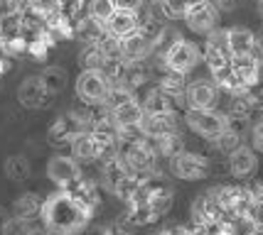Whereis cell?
Segmentation results:
<instances>
[{
	"mask_svg": "<svg viewBox=\"0 0 263 235\" xmlns=\"http://www.w3.org/2000/svg\"><path fill=\"white\" fill-rule=\"evenodd\" d=\"M42 223L52 235H79L89 218H91V206L79 199L74 191H59L52 194L42 203Z\"/></svg>",
	"mask_w": 263,
	"mask_h": 235,
	"instance_id": "obj_1",
	"label": "cell"
},
{
	"mask_svg": "<svg viewBox=\"0 0 263 235\" xmlns=\"http://www.w3.org/2000/svg\"><path fill=\"white\" fill-rule=\"evenodd\" d=\"M111 86L114 81L103 74V69H81L77 78V98L86 105L101 108L111 93Z\"/></svg>",
	"mask_w": 263,
	"mask_h": 235,
	"instance_id": "obj_2",
	"label": "cell"
},
{
	"mask_svg": "<svg viewBox=\"0 0 263 235\" xmlns=\"http://www.w3.org/2000/svg\"><path fill=\"white\" fill-rule=\"evenodd\" d=\"M121 157H123L126 167L130 169V174H136V177H148V174H155V169H158V155L148 137H138L133 142L121 145Z\"/></svg>",
	"mask_w": 263,
	"mask_h": 235,
	"instance_id": "obj_3",
	"label": "cell"
},
{
	"mask_svg": "<svg viewBox=\"0 0 263 235\" xmlns=\"http://www.w3.org/2000/svg\"><path fill=\"white\" fill-rule=\"evenodd\" d=\"M162 67L170 69V71H177V74H190V71H195L202 61H204V54H202V49L195 45V42H190V39H184L180 37L175 45L160 56Z\"/></svg>",
	"mask_w": 263,
	"mask_h": 235,
	"instance_id": "obj_4",
	"label": "cell"
},
{
	"mask_svg": "<svg viewBox=\"0 0 263 235\" xmlns=\"http://www.w3.org/2000/svg\"><path fill=\"white\" fill-rule=\"evenodd\" d=\"M184 125L206 142H214L219 135L227 130V113H221L219 108H212V111H192L187 108L184 111Z\"/></svg>",
	"mask_w": 263,
	"mask_h": 235,
	"instance_id": "obj_5",
	"label": "cell"
},
{
	"mask_svg": "<svg viewBox=\"0 0 263 235\" xmlns=\"http://www.w3.org/2000/svg\"><path fill=\"white\" fill-rule=\"evenodd\" d=\"M221 98V91L214 83V78H195L187 83L184 91V111L192 108V111H212L219 105Z\"/></svg>",
	"mask_w": 263,
	"mask_h": 235,
	"instance_id": "obj_6",
	"label": "cell"
},
{
	"mask_svg": "<svg viewBox=\"0 0 263 235\" xmlns=\"http://www.w3.org/2000/svg\"><path fill=\"white\" fill-rule=\"evenodd\" d=\"M202 54H204V64L209 67V74H219V71L229 69L231 67V59H234V56H231V52H229L227 30L217 27L214 32L206 34Z\"/></svg>",
	"mask_w": 263,
	"mask_h": 235,
	"instance_id": "obj_7",
	"label": "cell"
},
{
	"mask_svg": "<svg viewBox=\"0 0 263 235\" xmlns=\"http://www.w3.org/2000/svg\"><path fill=\"white\" fill-rule=\"evenodd\" d=\"M209 169H212V162L204 155L190 152V149H184V152H180V155H175L170 159V172L182 181L204 179L206 174H209Z\"/></svg>",
	"mask_w": 263,
	"mask_h": 235,
	"instance_id": "obj_8",
	"label": "cell"
},
{
	"mask_svg": "<svg viewBox=\"0 0 263 235\" xmlns=\"http://www.w3.org/2000/svg\"><path fill=\"white\" fill-rule=\"evenodd\" d=\"M47 179L57 184L59 189H71L81 179L79 162L71 155H54L47 162Z\"/></svg>",
	"mask_w": 263,
	"mask_h": 235,
	"instance_id": "obj_9",
	"label": "cell"
},
{
	"mask_svg": "<svg viewBox=\"0 0 263 235\" xmlns=\"http://www.w3.org/2000/svg\"><path fill=\"white\" fill-rule=\"evenodd\" d=\"M219 15H221V10H219L212 0H206V3L192 5V8L187 10L182 23L195 34H209L219 27Z\"/></svg>",
	"mask_w": 263,
	"mask_h": 235,
	"instance_id": "obj_10",
	"label": "cell"
},
{
	"mask_svg": "<svg viewBox=\"0 0 263 235\" xmlns=\"http://www.w3.org/2000/svg\"><path fill=\"white\" fill-rule=\"evenodd\" d=\"M180 123H184L180 113H145L140 120V135L155 140L162 135L180 133Z\"/></svg>",
	"mask_w": 263,
	"mask_h": 235,
	"instance_id": "obj_11",
	"label": "cell"
},
{
	"mask_svg": "<svg viewBox=\"0 0 263 235\" xmlns=\"http://www.w3.org/2000/svg\"><path fill=\"white\" fill-rule=\"evenodd\" d=\"M52 98V93L47 91L42 76H27L23 78L20 89H17V101L20 105L30 108V111H37V108H45Z\"/></svg>",
	"mask_w": 263,
	"mask_h": 235,
	"instance_id": "obj_12",
	"label": "cell"
},
{
	"mask_svg": "<svg viewBox=\"0 0 263 235\" xmlns=\"http://www.w3.org/2000/svg\"><path fill=\"white\" fill-rule=\"evenodd\" d=\"M258 152L253 149L251 145H241L236 152H231L229 155V172H231V177L234 179H241V181H246V179H251L253 174L258 172Z\"/></svg>",
	"mask_w": 263,
	"mask_h": 235,
	"instance_id": "obj_13",
	"label": "cell"
},
{
	"mask_svg": "<svg viewBox=\"0 0 263 235\" xmlns=\"http://www.w3.org/2000/svg\"><path fill=\"white\" fill-rule=\"evenodd\" d=\"M153 54H155V42L140 30L123 39V61L126 64H143Z\"/></svg>",
	"mask_w": 263,
	"mask_h": 235,
	"instance_id": "obj_14",
	"label": "cell"
},
{
	"mask_svg": "<svg viewBox=\"0 0 263 235\" xmlns=\"http://www.w3.org/2000/svg\"><path fill=\"white\" fill-rule=\"evenodd\" d=\"M261 71H263V67L253 56H234L231 59V74L236 76L241 89L258 86L261 83Z\"/></svg>",
	"mask_w": 263,
	"mask_h": 235,
	"instance_id": "obj_15",
	"label": "cell"
},
{
	"mask_svg": "<svg viewBox=\"0 0 263 235\" xmlns=\"http://www.w3.org/2000/svg\"><path fill=\"white\" fill-rule=\"evenodd\" d=\"M111 115H114L118 130H140V120H143L145 111H143V103L138 98H130V101L111 108Z\"/></svg>",
	"mask_w": 263,
	"mask_h": 235,
	"instance_id": "obj_16",
	"label": "cell"
},
{
	"mask_svg": "<svg viewBox=\"0 0 263 235\" xmlns=\"http://www.w3.org/2000/svg\"><path fill=\"white\" fill-rule=\"evenodd\" d=\"M140 103H143V111L145 113H177L180 108H184L182 101L167 96V93L162 89H158V86H153V89L145 91Z\"/></svg>",
	"mask_w": 263,
	"mask_h": 235,
	"instance_id": "obj_17",
	"label": "cell"
},
{
	"mask_svg": "<svg viewBox=\"0 0 263 235\" xmlns=\"http://www.w3.org/2000/svg\"><path fill=\"white\" fill-rule=\"evenodd\" d=\"M190 213H192L195 225H206V223H212V221L224 218V208L219 206V201L209 191L202 194V196H197L195 203H192V208H190Z\"/></svg>",
	"mask_w": 263,
	"mask_h": 235,
	"instance_id": "obj_18",
	"label": "cell"
},
{
	"mask_svg": "<svg viewBox=\"0 0 263 235\" xmlns=\"http://www.w3.org/2000/svg\"><path fill=\"white\" fill-rule=\"evenodd\" d=\"M227 39H229L231 56H251L253 47H256V42H258L256 32L249 30V27H241V25L227 30Z\"/></svg>",
	"mask_w": 263,
	"mask_h": 235,
	"instance_id": "obj_19",
	"label": "cell"
},
{
	"mask_svg": "<svg viewBox=\"0 0 263 235\" xmlns=\"http://www.w3.org/2000/svg\"><path fill=\"white\" fill-rule=\"evenodd\" d=\"M140 30V17L138 12H128V10H116L111 15V20L106 23V32L118 37V39H126L130 34H136Z\"/></svg>",
	"mask_w": 263,
	"mask_h": 235,
	"instance_id": "obj_20",
	"label": "cell"
},
{
	"mask_svg": "<svg viewBox=\"0 0 263 235\" xmlns=\"http://www.w3.org/2000/svg\"><path fill=\"white\" fill-rule=\"evenodd\" d=\"M187 76L184 74H177V71H170V69L162 67V74L160 78H158V89H162L167 96H172V98H177V101L184 103V91H187Z\"/></svg>",
	"mask_w": 263,
	"mask_h": 235,
	"instance_id": "obj_21",
	"label": "cell"
},
{
	"mask_svg": "<svg viewBox=\"0 0 263 235\" xmlns=\"http://www.w3.org/2000/svg\"><path fill=\"white\" fill-rule=\"evenodd\" d=\"M74 135H77V127H74V123L69 120V115H64V118H57L54 123L49 125V130H47V142L52 147H64L71 142Z\"/></svg>",
	"mask_w": 263,
	"mask_h": 235,
	"instance_id": "obj_22",
	"label": "cell"
},
{
	"mask_svg": "<svg viewBox=\"0 0 263 235\" xmlns=\"http://www.w3.org/2000/svg\"><path fill=\"white\" fill-rule=\"evenodd\" d=\"M148 140H150V137H148ZM150 142H153L155 155L162 157V159H172L175 155L184 152V137L180 133L162 135V137H155V140H150Z\"/></svg>",
	"mask_w": 263,
	"mask_h": 235,
	"instance_id": "obj_23",
	"label": "cell"
},
{
	"mask_svg": "<svg viewBox=\"0 0 263 235\" xmlns=\"http://www.w3.org/2000/svg\"><path fill=\"white\" fill-rule=\"evenodd\" d=\"M148 206L155 211V216L160 218L165 213L170 211L172 206V191L165 186V184H155V181H150V189H148Z\"/></svg>",
	"mask_w": 263,
	"mask_h": 235,
	"instance_id": "obj_24",
	"label": "cell"
},
{
	"mask_svg": "<svg viewBox=\"0 0 263 235\" xmlns=\"http://www.w3.org/2000/svg\"><path fill=\"white\" fill-rule=\"evenodd\" d=\"M42 211V201H40V196L37 194H20L15 203H12V213L15 216H23V218H32L37 213Z\"/></svg>",
	"mask_w": 263,
	"mask_h": 235,
	"instance_id": "obj_25",
	"label": "cell"
},
{
	"mask_svg": "<svg viewBox=\"0 0 263 235\" xmlns=\"http://www.w3.org/2000/svg\"><path fill=\"white\" fill-rule=\"evenodd\" d=\"M40 76H42L47 91H49L52 96H57V93H62V91L67 89V81H69L67 69H62V67H47L45 71L40 74Z\"/></svg>",
	"mask_w": 263,
	"mask_h": 235,
	"instance_id": "obj_26",
	"label": "cell"
},
{
	"mask_svg": "<svg viewBox=\"0 0 263 235\" xmlns=\"http://www.w3.org/2000/svg\"><path fill=\"white\" fill-rule=\"evenodd\" d=\"M116 12L114 0H86V15L93 23H99L106 27V23L111 20V15Z\"/></svg>",
	"mask_w": 263,
	"mask_h": 235,
	"instance_id": "obj_27",
	"label": "cell"
},
{
	"mask_svg": "<svg viewBox=\"0 0 263 235\" xmlns=\"http://www.w3.org/2000/svg\"><path fill=\"white\" fill-rule=\"evenodd\" d=\"M69 120L74 123L77 133H79V130H93V123H96V111H93V105L81 103V105H77V108H71V111H69Z\"/></svg>",
	"mask_w": 263,
	"mask_h": 235,
	"instance_id": "obj_28",
	"label": "cell"
},
{
	"mask_svg": "<svg viewBox=\"0 0 263 235\" xmlns=\"http://www.w3.org/2000/svg\"><path fill=\"white\" fill-rule=\"evenodd\" d=\"M106 54L101 52L99 45H84L79 52V64L81 69H103L106 67Z\"/></svg>",
	"mask_w": 263,
	"mask_h": 235,
	"instance_id": "obj_29",
	"label": "cell"
},
{
	"mask_svg": "<svg viewBox=\"0 0 263 235\" xmlns=\"http://www.w3.org/2000/svg\"><path fill=\"white\" fill-rule=\"evenodd\" d=\"M214 145H217V149L221 152V155L229 157L231 152H236V149L243 145V135L236 133V130H231V127H227V130L214 140Z\"/></svg>",
	"mask_w": 263,
	"mask_h": 235,
	"instance_id": "obj_30",
	"label": "cell"
},
{
	"mask_svg": "<svg viewBox=\"0 0 263 235\" xmlns=\"http://www.w3.org/2000/svg\"><path fill=\"white\" fill-rule=\"evenodd\" d=\"M5 174H8V179H12V181H25L30 177V162L20 155L8 157V162H5Z\"/></svg>",
	"mask_w": 263,
	"mask_h": 235,
	"instance_id": "obj_31",
	"label": "cell"
},
{
	"mask_svg": "<svg viewBox=\"0 0 263 235\" xmlns=\"http://www.w3.org/2000/svg\"><path fill=\"white\" fill-rule=\"evenodd\" d=\"M32 221L30 218H23V216H12L5 221V225L0 228V233L3 235H30L32 233Z\"/></svg>",
	"mask_w": 263,
	"mask_h": 235,
	"instance_id": "obj_32",
	"label": "cell"
},
{
	"mask_svg": "<svg viewBox=\"0 0 263 235\" xmlns=\"http://www.w3.org/2000/svg\"><path fill=\"white\" fill-rule=\"evenodd\" d=\"M99 47H101V52L106 54V59H123V39H118L114 34H108V32L103 34Z\"/></svg>",
	"mask_w": 263,
	"mask_h": 235,
	"instance_id": "obj_33",
	"label": "cell"
},
{
	"mask_svg": "<svg viewBox=\"0 0 263 235\" xmlns=\"http://www.w3.org/2000/svg\"><path fill=\"white\" fill-rule=\"evenodd\" d=\"M249 137H251V147H253V149H256L258 155H263V120H258V123L251 125Z\"/></svg>",
	"mask_w": 263,
	"mask_h": 235,
	"instance_id": "obj_34",
	"label": "cell"
},
{
	"mask_svg": "<svg viewBox=\"0 0 263 235\" xmlns=\"http://www.w3.org/2000/svg\"><path fill=\"white\" fill-rule=\"evenodd\" d=\"M116 10H128V12H138L143 5H145V0H114Z\"/></svg>",
	"mask_w": 263,
	"mask_h": 235,
	"instance_id": "obj_35",
	"label": "cell"
},
{
	"mask_svg": "<svg viewBox=\"0 0 263 235\" xmlns=\"http://www.w3.org/2000/svg\"><path fill=\"white\" fill-rule=\"evenodd\" d=\"M8 218H10V216H8V211H5V208L0 206V228L5 225V221H8Z\"/></svg>",
	"mask_w": 263,
	"mask_h": 235,
	"instance_id": "obj_36",
	"label": "cell"
},
{
	"mask_svg": "<svg viewBox=\"0 0 263 235\" xmlns=\"http://www.w3.org/2000/svg\"><path fill=\"white\" fill-rule=\"evenodd\" d=\"M30 235H52V233H49L47 228H32V233Z\"/></svg>",
	"mask_w": 263,
	"mask_h": 235,
	"instance_id": "obj_37",
	"label": "cell"
},
{
	"mask_svg": "<svg viewBox=\"0 0 263 235\" xmlns=\"http://www.w3.org/2000/svg\"><path fill=\"white\" fill-rule=\"evenodd\" d=\"M256 10H258V17L263 20V0H256Z\"/></svg>",
	"mask_w": 263,
	"mask_h": 235,
	"instance_id": "obj_38",
	"label": "cell"
},
{
	"mask_svg": "<svg viewBox=\"0 0 263 235\" xmlns=\"http://www.w3.org/2000/svg\"><path fill=\"white\" fill-rule=\"evenodd\" d=\"M258 39H261V42H263V27H261V32H258Z\"/></svg>",
	"mask_w": 263,
	"mask_h": 235,
	"instance_id": "obj_39",
	"label": "cell"
}]
</instances>
